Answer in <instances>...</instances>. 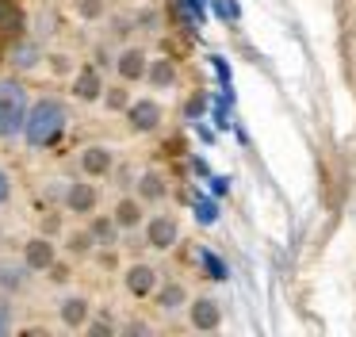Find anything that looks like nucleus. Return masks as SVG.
<instances>
[{
  "instance_id": "cd10ccee",
  "label": "nucleus",
  "mask_w": 356,
  "mask_h": 337,
  "mask_svg": "<svg viewBox=\"0 0 356 337\" xmlns=\"http://www.w3.org/2000/svg\"><path fill=\"white\" fill-rule=\"evenodd\" d=\"M4 329H8V314L0 311V334H4Z\"/></svg>"
},
{
  "instance_id": "f8f14e48",
  "label": "nucleus",
  "mask_w": 356,
  "mask_h": 337,
  "mask_svg": "<svg viewBox=\"0 0 356 337\" xmlns=\"http://www.w3.org/2000/svg\"><path fill=\"white\" fill-rule=\"evenodd\" d=\"M58 314H62V322L70 329H81L88 322V299H81V295H70V299H62V306H58Z\"/></svg>"
},
{
  "instance_id": "412c9836",
  "label": "nucleus",
  "mask_w": 356,
  "mask_h": 337,
  "mask_svg": "<svg viewBox=\"0 0 356 337\" xmlns=\"http://www.w3.org/2000/svg\"><path fill=\"white\" fill-rule=\"evenodd\" d=\"M77 15H81V19H100V15H104V0H77Z\"/></svg>"
},
{
  "instance_id": "4468645a",
  "label": "nucleus",
  "mask_w": 356,
  "mask_h": 337,
  "mask_svg": "<svg viewBox=\"0 0 356 337\" xmlns=\"http://www.w3.org/2000/svg\"><path fill=\"white\" fill-rule=\"evenodd\" d=\"M146 77H149L154 88H169V84H177V65H172L169 58H157L146 65Z\"/></svg>"
},
{
  "instance_id": "0eeeda50",
  "label": "nucleus",
  "mask_w": 356,
  "mask_h": 337,
  "mask_svg": "<svg viewBox=\"0 0 356 337\" xmlns=\"http://www.w3.org/2000/svg\"><path fill=\"white\" fill-rule=\"evenodd\" d=\"M123 283H127V291H131L134 299H142V295H149V291L157 288V272L149 265H131L127 276H123Z\"/></svg>"
},
{
  "instance_id": "b1692460",
  "label": "nucleus",
  "mask_w": 356,
  "mask_h": 337,
  "mask_svg": "<svg viewBox=\"0 0 356 337\" xmlns=\"http://www.w3.org/2000/svg\"><path fill=\"white\" fill-rule=\"evenodd\" d=\"M12 196V180H8V173H4V168H0V203H4V199Z\"/></svg>"
},
{
  "instance_id": "2eb2a0df",
  "label": "nucleus",
  "mask_w": 356,
  "mask_h": 337,
  "mask_svg": "<svg viewBox=\"0 0 356 337\" xmlns=\"http://www.w3.org/2000/svg\"><path fill=\"white\" fill-rule=\"evenodd\" d=\"M142 222V203L138 199H119V207H115V226L119 230H134Z\"/></svg>"
},
{
  "instance_id": "a211bd4d",
  "label": "nucleus",
  "mask_w": 356,
  "mask_h": 337,
  "mask_svg": "<svg viewBox=\"0 0 356 337\" xmlns=\"http://www.w3.org/2000/svg\"><path fill=\"white\" fill-rule=\"evenodd\" d=\"M24 272H27V265L24 268H12V265H0V288H12V291H19L24 288Z\"/></svg>"
},
{
  "instance_id": "7ed1b4c3",
  "label": "nucleus",
  "mask_w": 356,
  "mask_h": 337,
  "mask_svg": "<svg viewBox=\"0 0 356 337\" xmlns=\"http://www.w3.org/2000/svg\"><path fill=\"white\" fill-rule=\"evenodd\" d=\"M177 234H180V226H177L172 214H154V219L146 222V245L149 249H172V245H177Z\"/></svg>"
},
{
  "instance_id": "bb28decb",
  "label": "nucleus",
  "mask_w": 356,
  "mask_h": 337,
  "mask_svg": "<svg viewBox=\"0 0 356 337\" xmlns=\"http://www.w3.org/2000/svg\"><path fill=\"white\" fill-rule=\"evenodd\" d=\"M42 230H47V234H54V230H58V214H47V222H42Z\"/></svg>"
},
{
  "instance_id": "423d86ee",
  "label": "nucleus",
  "mask_w": 356,
  "mask_h": 337,
  "mask_svg": "<svg viewBox=\"0 0 356 337\" xmlns=\"http://www.w3.org/2000/svg\"><path fill=\"white\" fill-rule=\"evenodd\" d=\"M188 318H192L195 329H218L222 326V306H218L211 295H203V299H195V303L188 306Z\"/></svg>"
},
{
  "instance_id": "f03ea898",
  "label": "nucleus",
  "mask_w": 356,
  "mask_h": 337,
  "mask_svg": "<svg viewBox=\"0 0 356 337\" xmlns=\"http://www.w3.org/2000/svg\"><path fill=\"white\" fill-rule=\"evenodd\" d=\"M24 115H27L24 84L0 81V138H12L16 130H24Z\"/></svg>"
},
{
  "instance_id": "20e7f679",
  "label": "nucleus",
  "mask_w": 356,
  "mask_h": 337,
  "mask_svg": "<svg viewBox=\"0 0 356 337\" xmlns=\"http://www.w3.org/2000/svg\"><path fill=\"white\" fill-rule=\"evenodd\" d=\"M127 119H131V130L149 134L161 123V104L157 100H134V104H127Z\"/></svg>"
},
{
  "instance_id": "f257e3e1",
  "label": "nucleus",
  "mask_w": 356,
  "mask_h": 337,
  "mask_svg": "<svg viewBox=\"0 0 356 337\" xmlns=\"http://www.w3.org/2000/svg\"><path fill=\"white\" fill-rule=\"evenodd\" d=\"M65 130V104L62 100H39L31 111L24 115V134L31 146H50Z\"/></svg>"
},
{
  "instance_id": "6e6552de",
  "label": "nucleus",
  "mask_w": 356,
  "mask_h": 337,
  "mask_svg": "<svg viewBox=\"0 0 356 337\" xmlns=\"http://www.w3.org/2000/svg\"><path fill=\"white\" fill-rule=\"evenodd\" d=\"M146 65H149V58H146V50H138V46L123 50L119 61H115V69H119L123 81H142V77H146Z\"/></svg>"
},
{
  "instance_id": "f3484780",
  "label": "nucleus",
  "mask_w": 356,
  "mask_h": 337,
  "mask_svg": "<svg viewBox=\"0 0 356 337\" xmlns=\"http://www.w3.org/2000/svg\"><path fill=\"white\" fill-rule=\"evenodd\" d=\"M12 61H16L19 69H31L35 61H39V46H35V42H19L16 50H12Z\"/></svg>"
},
{
  "instance_id": "9b49d317",
  "label": "nucleus",
  "mask_w": 356,
  "mask_h": 337,
  "mask_svg": "<svg viewBox=\"0 0 356 337\" xmlns=\"http://www.w3.org/2000/svg\"><path fill=\"white\" fill-rule=\"evenodd\" d=\"M65 207H70L73 214H92L96 211V188L92 184H73V188L65 191Z\"/></svg>"
},
{
  "instance_id": "aec40b11",
  "label": "nucleus",
  "mask_w": 356,
  "mask_h": 337,
  "mask_svg": "<svg viewBox=\"0 0 356 337\" xmlns=\"http://www.w3.org/2000/svg\"><path fill=\"white\" fill-rule=\"evenodd\" d=\"M88 234H92L96 237V242H104V245H111V242H115V219H96L92 222V230H88Z\"/></svg>"
},
{
  "instance_id": "4be33fe9",
  "label": "nucleus",
  "mask_w": 356,
  "mask_h": 337,
  "mask_svg": "<svg viewBox=\"0 0 356 337\" xmlns=\"http://www.w3.org/2000/svg\"><path fill=\"white\" fill-rule=\"evenodd\" d=\"M104 92H108V107H111V111H127V104H131L127 88H104Z\"/></svg>"
},
{
  "instance_id": "ddd939ff",
  "label": "nucleus",
  "mask_w": 356,
  "mask_h": 337,
  "mask_svg": "<svg viewBox=\"0 0 356 337\" xmlns=\"http://www.w3.org/2000/svg\"><path fill=\"white\" fill-rule=\"evenodd\" d=\"M169 196V184H165L161 173H142L138 180V199H146V203H157V199Z\"/></svg>"
},
{
  "instance_id": "a878e982",
  "label": "nucleus",
  "mask_w": 356,
  "mask_h": 337,
  "mask_svg": "<svg viewBox=\"0 0 356 337\" xmlns=\"http://www.w3.org/2000/svg\"><path fill=\"white\" fill-rule=\"evenodd\" d=\"M200 219H203V222H211V219H215V207L203 203V207H200Z\"/></svg>"
},
{
  "instance_id": "5701e85b",
  "label": "nucleus",
  "mask_w": 356,
  "mask_h": 337,
  "mask_svg": "<svg viewBox=\"0 0 356 337\" xmlns=\"http://www.w3.org/2000/svg\"><path fill=\"white\" fill-rule=\"evenodd\" d=\"M50 65H54V73H70L73 61H70V54H54V58H50Z\"/></svg>"
},
{
  "instance_id": "9d476101",
  "label": "nucleus",
  "mask_w": 356,
  "mask_h": 337,
  "mask_svg": "<svg viewBox=\"0 0 356 337\" xmlns=\"http://www.w3.org/2000/svg\"><path fill=\"white\" fill-rule=\"evenodd\" d=\"M111 165H115V157H111L108 146H85V153H81V168H85L88 176H108Z\"/></svg>"
},
{
  "instance_id": "1a4fd4ad",
  "label": "nucleus",
  "mask_w": 356,
  "mask_h": 337,
  "mask_svg": "<svg viewBox=\"0 0 356 337\" xmlns=\"http://www.w3.org/2000/svg\"><path fill=\"white\" fill-rule=\"evenodd\" d=\"M73 96H77V100H85V104L100 100V96H104V77L96 73L92 65H88V69H81V73L73 77Z\"/></svg>"
},
{
  "instance_id": "39448f33",
  "label": "nucleus",
  "mask_w": 356,
  "mask_h": 337,
  "mask_svg": "<svg viewBox=\"0 0 356 337\" xmlns=\"http://www.w3.org/2000/svg\"><path fill=\"white\" fill-rule=\"evenodd\" d=\"M54 260H58V249H54V242H50V237H31V242L24 245L27 272H47Z\"/></svg>"
},
{
  "instance_id": "dca6fc26",
  "label": "nucleus",
  "mask_w": 356,
  "mask_h": 337,
  "mask_svg": "<svg viewBox=\"0 0 356 337\" xmlns=\"http://www.w3.org/2000/svg\"><path fill=\"white\" fill-rule=\"evenodd\" d=\"M157 303H161L165 311H180V306L188 303V291H184V283H165V288L157 291Z\"/></svg>"
},
{
  "instance_id": "6ab92c4d",
  "label": "nucleus",
  "mask_w": 356,
  "mask_h": 337,
  "mask_svg": "<svg viewBox=\"0 0 356 337\" xmlns=\"http://www.w3.org/2000/svg\"><path fill=\"white\" fill-rule=\"evenodd\" d=\"M92 242H96V237L88 234V230H77V234H70V242H65V249H70L73 257H85V253L92 249Z\"/></svg>"
},
{
  "instance_id": "393cba45",
  "label": "nucleus",
  "mask_w": 356,
  "mask_h": 337,
  "mask_svg": "<svg viewBox=\"0 0 356 337\" xmlns=\"http://www.w3.org/2000/svg\"><path fill=\"white\" fill-rule=\"evenodd\" d=\"M88 334L92 337H111V326L108 322H96V326H88Z\"/></svg>"
}]
</instances>
